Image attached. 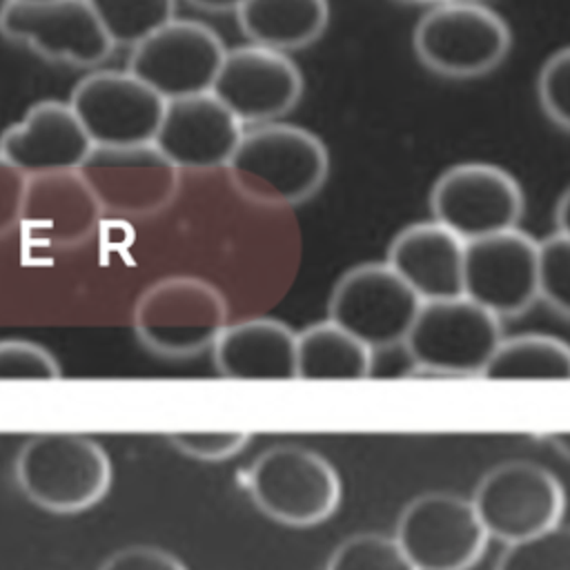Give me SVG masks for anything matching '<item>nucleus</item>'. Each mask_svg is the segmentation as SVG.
<instances>
[{
  "instance_id": "obj_1",
  "label": "nucleus",
  "mask_w": 570,
  "mask_h": 570,
  "mask_svg": "<svg viewBox=\"0 0 570 570\" xmlns=\"http://www.w3.org/2000/svg\"><path fill=\"white\" fill-rule=\"evenodd\" d=\"M225 169L247 200L294 207L325 185L330 154L309 129L274 120L245 127Z\"/></svg>"
},
{
  "instance_id": "obj_2",
  "label": "nucleus",
  "mask_w": 570,
  "mask_h": 570,
  "mask_svg": "<svg viewBox=\"0 0 570 570\" xmlns=\"http://www.w3.org/2000/svg\"><path fill=\"white\" fill-rule=\"evenodd\" d=\"M111 474L105 448L76 432L33 434L13 461L18 490L53 514H76L100 503L111 488Z\"/></svg>"
},
{
  "instance_id": "obj_3",
  "label": "nucleus",
  "mask_w": 570,
  "mask_h": 570,
  "mask_svg": "<svg viewBox=\"0 0 570 570\" xmlns=\"http://www.w3.org/2000/svg\"><path fill=\"white\" fill-rule=\"evenodd\" d=\"M412 47L419 62L450 80L481 78L510 53L512 33L501 13L476 0L432 4L416 22Z\"/></svg>"
},
{
  "instance_id": "obj_4",
  "label": "nucleus",
  "mask_w": 570,
  "mask_h": 570,
  "mask_svg": "<svg viewBox=\"0 0 570 570\" xmlns=\"http://www.w3.org/2000/svg\"><path fill=\"white\" fill-rule=\"evenodd\" d=\"M131 323L149 352L187 358L212 350L227 325V301L200 276H167L138 296Z\"/></svg>"
},
{
  "instance_id": "obj_5",
  "label": "nucleus",
  "mask_w": 570,
  "mask_h": 570,
  "mask_svg": "<svg viewBox=\"0 0 570 570\" xmlns=\"http://www.w3.org/2000/svg\"><path fill=\"white\" fill-rule=\"evenodd\" d=\"M247 494L276 523L312 528L330 519L341 505V476L318 452L281 443L256 456L245 474Z\"/></svg>"
},
{
  "instance_id": "obj_6",
  "label": "nucleus",
  "mask_w": 570,
  "mask_h": 570,
  "mask_svg": "<svg viewBox=\"0 0 570 570\" xmlns=\"http://www.w3.org/2000/svg\"><path fill=\"white\" fill-rule=\"evenodd\" d=\"M501 338V318L461 294L423 301L401 347L414 372L481 376Z\"/></svg>"
},
{
  "instance_id": "obj_7",
  "label": "nucleus",
  "mask_w": 570,
  "mask_h": 570,
  "mask_svg": "<svg viewBox=\"0 0 570 570\" xmlns=\"http://www.w3.org/2000/svg\"><path fill=\"white\" fill-rule=\"evenodd\" d=\"M523 209L519 180L503 167L483 160L448 167L430 189L432 220L463 243L519 227Z\"/></svg>"
},
{
  "instance_id": "obj_8",
  "label": "nucleus",
  "mask_w": 570,
  "mask_h": 570,
  "mask_svg": "<svg viewBox=\"0 0 570 570\" xmlns=\"http://www.w3.org/2000/svg\"><path fill=\"white\" fill-rule=\"evenodd\" d=\"M474 512L490 539L512 543L563 519L561 481L532 461H505L483 474L472 494Z\"/></svg>"
},
{
  "instance_id": "obj_9",
  "label": "nucleus",
  "mask_w": 570,
  "mask_h": 570,
  "mask_svg": "<svg viewBox=\"0 0 570 570\" xmlns=\"http://www.w3.org/2000/svg\"><path fill=\"white\" fill-rule=\"evenodd\" d=\"M474 505L454 492L414 497L399 514L394 541L416 570H470L488 548Z\"/></svg>"
},
{
  "instance_id": "obj_10",
  "label": "nucleus",
  "mask_w": 570,
  "mask_h": 570,
  "mask_svg": "<svg viewBox=\"0 0 570 570\" xmlns=\"http://www.w3.org/2000/svg\"><path fill=\"white\" fill-rule=\"evenodd\" d=\"M0 36L49 62L78 69H96L116 49L87 0H4Z\"/></svg>"
},
{
  "instance_id": "obj_11",
  "label": "nucleus",
  "mask_w": 570,
  "mask_h": 570,
  "mask_svg": "<svg viewBox=\"0 0 570 570\" xmlns=\"http://www.w3.org/2000/svg\"><path fill=\"white\" fill-rule=\"evenodd\" d=\"M225 49L209 24L174 16L129 47L127 71L163 100L194 96L212 89Z\"/></svg>"
},
{
  "instance_id": "obj_12",
  "label": "nucleus",
  "mask_w": 570,
  "mask_h": 570,
  "mask_svg": "<svg viewBox=\"0 0 570 570\" xmlns=\"http://www.w3.org/2000/svg\"><path fill=\"white\" fill-rule=\"evenodd\" d=\"M67 102L94 147L149 145L165 107L127 69H91L73 85Z\"/></svg>"
},
{
  "instance_id": "obj_13",
  "label": "nucleus",
  "mask_w": 570,
  "mask_h": 570,
  "mask_svg": "<svg viewBox=\"0 0 570 570\" xmlns=\"http://www.w3.org/2000/svg\"><path fill=\"white\" fill-rule=\"evenodd\" d=\"M419 307L421 298L385 263H363L336 281L327 318L381 352L401 347Z\"/></svg>"
},
{
  "instance_id": "obj_14",
  "label": "nucleus",
  "mask_w": 570,
  "mask_h": 570,
  "mask_svg": "<svg viewBox=\"0 0 570 570\" xmlns=\"http://www.w3.org/2000/svg\"><path fill=\"white\" fill-rule=\"evenodd\" d=\"M243 127L287 116L303 96V73L289 53L254 42L225 49L209 89Z\"/></svg>"
},
{
  "instance_id": "obj_15",
  "label": "nucleus",
  "mask_w": 570,
  "mask_h": 570,
  "mask_svg": "<svg viewBox=\"0 0 570 570\" xmlns=\"http://www.w3.org/2000/svg\"><path fill=\"white\" fill-rule=\"evenodd\" d=\"M537 240L519 227L463 243L461 294L492 312L514 318L537 301Z\"/></svg>"
},
{
  "instance_id": "obj_16",
  "label": "nucleus",
  "mask_w": 570,
  "mask_h": 570,
  "mask_svg": "<svg viewBox=\"0 0 570 570\" xmlns=\"http://www.w3.org/2000/svg\"><path fill=\"white\" fill-rule=\"evenodd\" d=\"M78 174L100 209L120 216L156 214L178 191V169L151 142L136 147H94Z\"/></svg>"
},
{
  "instance_id": "obj_17",
  "label": "nucleus",
  "mask_w": 570,
  "mask_h": 570,
  "mask_svg": "<svg viewBox=\"0 0 570 570\" xmlns=\"http://www.w3.org/2000/svg\"><path fill=\"white\" fill-rule=\"evenodd\" d=\"M243 129L212 91H203L165 100L151 145L178 171H209L227 165Z\"/></svg>"
},
{
  "instance_id": "obj_18",
  "label": "nucleus",
  "mask_w": 570,
  "mask_h": 570,
  "mask_svg": "<svg viewBox=\"0 0 570 570\" xmlns=\"http://www.w3.org/2000/svg\"><path fill=\"white\" fill-rule=\"evenodd\" d=\"M94 145L69 102L38 100L0 134V158L22 176L78 171Z\"/></svg>"
},
{
  "instance_id": "obj_19",
  "label": "nucleus",
  "mask_w": 570,
  "mask_h": 570,
  "mask_svg": "<svg viewBox=\"0 0 570 570\" xmlns=\"http://www.w3.org/2000/svg\"><path fill=\"white\" fill-rule=\"evenodd\" d=\"M100 205L78 171L27 178L20 220L29 238L49 247H71L87 240L98 220Z\"/></svg>"
},
{
  "instance_id": "obj_20",
  "label": "nucleus",
  "mask_w": 570,
  "mask_h": 570,
  "mask_svg": "<svg viewBox=\"0 0 570 570\" xmlns=\"http://www.w3.org/2000/svg\"><path fill=\"white\" fill-rule=\"evenodd\" d=\"M385 265L421 303L461 296L463 240L436 220L403 227L390 240Z\"/></svg>"
},
{
  "instance_id": "obj_21",
  "label": "nucleus",
  "mask_w": 570,
  "mask_h": 570,
  "mask_svg": "<svg viewBox=\"0 0 570 570\" xmlns=\"http://www.w3.org/2000/svg\"><path fill=\"white\" fill-rule=\"evenodd\" d=\"M214 367L236 381L296 379V332L276 318L227 323L212 345Z\"/></svg>"
},
{
  "instance_id": "obj_22",
  "label": "nucleus",
  "mask_w": 570,
  "mask_h": 570,
  "mask_svg": "<svg viewBox=\"0 0 570 570\" xmlns=\"http://www.w3.org/2000/svg\"><path fill=\"white\" fill-rule=\"evenodd\" d=\"M247 42L296 51L314 45L327 29V0H243L234 11Z\"/></svg>"
},
{
  "instance_id": "obj_23",
  "label": "nucleus",
  "mask_w": 570,
  "mask_h": 570,
  "mask_svg": "<svg viewBox=\"0 0 570 570\" xmlns=\"http://www.w3.org/2000/svg\"><path fill=\"white\" fill-rule=\"evenodd\" d=\"M372 363L374 352L330 318L296 334V379L361 381L372 374Z\"/></svg>"
},
{
  "instance_id": "obj_24",
  "label": "nucleus",
  "mask_w": 570,
  "mask_h": 570,
  "mask_svg": "<svg viewBox=\"0 0 570 570\" xmlns=\"http://www.w3.org/2000/svg\"><path fill=\"white\" fill-rule=\"evenodd\" d=\"M481 376L499 381H566L570 376L568 343L550 334L503 336Z\"/></svg>"
},
{
  "instance_id": "obj_25",
  "label": "nucleus",
  "mask_w": 570,
  "mask_h": 570,
  "mask_svg": "<svg viewBox=\"0 0 570 570\" xmlns=\"http://www.w3.org/2000/svg\"><path fill=\"white\" fill-rule=\"evenodd\" d=\"M114 47H131L176 13V0H87Z\"/></svg>"
},
{
  "instance_id": "obj_26",
  "label": "nucleus",
  "mask_w": 570,
  "mask_h": 570,
  "mask_svg": "<svg viewBox=\"0 0 570 570\" xmlns=\"http://www.w3.org/2000/svg\"><path fill=\"white\" fill-rule=\"evenodd\" d=\"M537 301H543L559 316H568L570 309V234L552 232L537 240L534 256Z\"/></svg>"
},
{
  "instance_id": "obj_27",
  "label": "nucleus",
  "mask_w": 570,
  "mask_h": 570,
  "mask_svg": "<svg viewBox=\"0 0 570 570\" xmlns=\"http://www.w3.org/2000/svg\"><path fill=\"white\" fill-rule=\"evenodd\" d=\"M494 570H570V530L557 523L539 534L505 543Z\"/></svg>"
},
{
  "instance_id": "obj_28",
  "label": "nucleus",
  "mask_w": 570,
  "mask_h": 570,
  "mask_svg": "<svg viewBox=\"0 0 570 570\" xmlns=\"http://www.w3.org/2000/svg\"><path fill=\"white\" fill-rule=\"evenodd\" d=\"M325 570H416L394 537L361 532L343 539L330 554Z\"/></svg>"
},
{
  "instance_id": "obj_29",
  "label": "nucleus",
  "mask_w": 570,
  "mask_h": 570,
  "mask_svg": "<svg viewBox=\"0 0 570 570\" xmlns=\"http://www.w3.org/2000/svg\"><path fill=\"white\" fill-rule=\"evenodd\" d=\"M537 100L552 127L568 131L570 127V49L552 51L537 73Z\"/></svg>"
},
{
  "instance_id": "obj_30",
  "label": "nucleus",
  "mask_w": 570,
  "mask_h": 570,
  "mask_svg": "<svg viewBox=\"0 0 570 570\" xmlns=\"http://www.w3.org/2000/svg\"><path fill=\"white\" fill-rule=\"evenodd\" d=\"M58 358L29 338H0V381H49L60 379Z\"/></svg>"
},
{
  "instance_id": "obj_31",
  "label": "nucleus",
  "mask_w": 570,
  "mask_h": 570,
  "mask_svg": "<svg viewBox=\"0 0 570 570\" xmlns=\"http://www.w3.org/2000/svg\"><path fill=\"white\" fill-rule=\"evenodd\" d=\"M252 441V434L247 432H176L169 434V443L183 452L189 459L196 461H227L234 459L245 450V445Z\"/></svg>"
},
{
  "instance_id": "obj_32",
  "label": "nucleus",
  "mask_w": 570,
  "mask_h": 570,
  "mask_svg": "<svg viewBox=\"0 0 570 570\" xmlns=\"http://www.w3.org/2000/svg\"><path fill=\"white\" fill-rule=\"evenodd\" d=\"M100 570H187L185 563L156 546H127L107 557Z\"/></svg>"
},
{
  "instance_id": "obj_33",
  "label": "nucleus",
  "mask_w": 570,
  "mask_h": 570,
  "mask_svg": "<svg viewBox=\"0 0 570 570\" xmlns=\"http://www.w3.org/2000/svg\"><path fill=\"white\" fill-rule=\"evenodd\" d=\"M24 187L27 176L0 158V236L18 225Z\"/></svg>"
},
{
  "instance_id": "obj_34",
  "label": "nucleus",
  "mask_w": 570,
  "mask_h": 570,
  "mask_svg": "<svg viewBox=\"0 0 570 570\" xmlns=\"http://www.w3.org/2000/svg\"><path fill=\"white\" fill-rule=\"evenodd\" d=\"M185 2L207 13H227V11H236L243 0H185Z\"/></svg>"
},
{
  "instance_id": "obj_35",
  "label": "nucleus",
  "mask_w": 570,
  "mask_h": 570,
  "mask_svg": "<svg viewBox=\"0 0 570 570\" xmlns=\"http://www.w3.org/2000/svg\"><path fill=\"white\" fill-rule=\"evenodd\" d=\"M566 212H568V191H563L561 194V198H559V203H557V209H554V214H557V232H568V225H566Z\"/></svg>"
},
{
  "instance_id": "obj_36",
  "label": "nucleus",
  "mask_w": 570,
  "mask_h": 570,
  "mask_svg": "<svg viewBox=\"0 0 570 570\" xmlns=\"http://www.w3.org/2000/svg\"><path fill=\"white\" fill-rule=\"evenodd\" d=\"M414 2H430V4H439V2H452V0H414Z\"/></svg>"
},
{
  "instance_id": "obj_37",
  "label": "nucleus",
  "mask_w": 570,
  "mask_h": 570,
  "mask_svg": "<svg viewBox=\"0 0 570 570\" xmlns=\"http://www.w3.org/2000/svg\"><path fill=\"white\" fill-rule=\"evenodd\" d=\"M9 2H40V0H9Z\"/></svg>"
}]
</instances>
